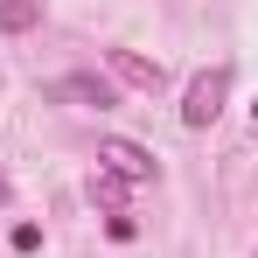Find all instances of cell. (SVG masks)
I'll use <instances>...</instances> for the list:
<instances>
[{"label":"cell","instance_id":"cell-1","mask_svg":"<svg viewBox=\"0 0 258 258\" xmlns=\"http://www.w3.org/2000/svg\"><path fill=\"white\" fill-rule=\"evenodd\" d=\"M223 98H230V70H203L196 84H188V98H181V126H210L216 112H223Z\"/></svg>","mask_w":258,"mask_h":258},{"label":"cell","instance_id":"cell-2","mask_svg":"<svg viewBox=\"0 0 258 258\" xmlns=\"http://www.w3.org/2000/svg\"><path fill=\"white\" fill-rule=\"evenodd\" d=\"M98 161H105L112 174H126V181H154V174H161V161H154L140 140H105V147H98Z\"/></svg>","mask_w":258,"mask_h":258},{"label":"cell","instance_id":"cell-3","mask_svg":"<svg viewBox=\"0 0 258 258\" xmlns=\"http://www.w3.org/2000/svg\"><path fill=\"white\" fill-rule=\"evenodd\" d=\"M49 98H70V105H98V112H112V105H119V91H112V77H98V70H77V77H56V84H49Z\"/></svg>","mask_w":258,"mask_h":258},{"label":"cell","instance_id":"cell-4","mask_svg":"<svg viewBox=\"0 0 258 258\" xmlns=\"http://www.w3.org/2000/svg\"><path fill=\"white\" fill-rule=\"evenodd\" d=\"M105 63H112V77L133 84V91H161V84H168V70H161V63H147L140 49H105Z\"/></svg>","mask_w":258,"mask_h":258},{"label":"cell","instance_id":"cell-5","mask_svg":"<svg viewBox=\"0 0 258 258\" xmlns=\"http://www.w3.org/2000/svg\"><path fill=\"white\" fill-rule=\"evenodd\" d=\"M91 203H98V210H112V216H119V210H126V174L98 168V174H91Z\"/></svg>","mask_w":258,"mask_h":258},{"label":"cell","instance_id":"cell-6","mask_svg":"<svg viewBox=\"0 0 258 258\" xmlns=\"http://www.w3.org/2000/svg\"><path fill=\"white\" fill-rule=\"evenodd\" d=\"M42 21V0H0V35H21Z\"/></svg>","mask_w":258,"mask_h":258},{"label":"cell","instance_id":"cell-7","mask_svg":"<svg viewBox=\"0 0 258 258\" xmlns=\"http://www.w3.org/2000/svg\"><path fill=\"white\" fill-rule=\"evenodd\" d=\"M105 230H112V237H119V244H133V237H140V223H133L126 210H119V216H105Z\"/></svg>","mask_w":258,"mask_h":258},{"label":"cell","instance_id":"cell-8","mask_svg":"<svg viewBox=\"0 0 258 258\" xmlns=\"http://www.w3.org/2000/svg\"><path fill=\"white\" fill-rule=\"evenodd\" d=\"M7 196H14V188H7V181H0V210H7Z\"/></svg>","mask_w":258,"mask_h":258},{"label":"cell","instance_id":"cell-9","mask_svg":"<svg viewBox=\"0 0 258 258\" xmlns=\"http://www.w3.org/2000/svg\"><path fill=\"white\" fill-rule=\"evenodd\" d=\"M251 119H258V105H251Z\"/></svg>","mask_w":258,"mask_h":258}]
</instances>
